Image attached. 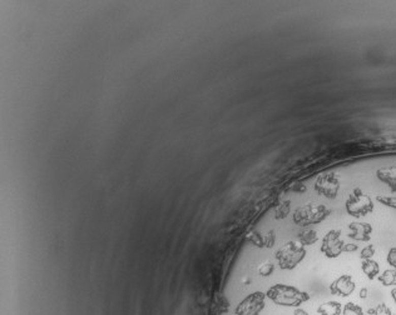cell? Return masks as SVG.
<instances>
[{"instance_id":"6da1fadb","label":"cell","mask_w":396,"mask_h":315,"mask_svg":"<svg viewBox=\"0 0 396 315\" xmlns=\"http://www.w3.org/2000/svg\"><path fill=\"white\" fill-rule=\"evenodd\" d=\"M266 300H270L277 306L284 308H300L310 300L309 293L287 284H275L265 292Z\"/></svg>"},{"instance_id":"7a4b0ae2","label":"cell","mask_w":396,"mask_h":315,"mask_svg":"<svg viewBox=\"0 0 396 315\" xmlns=\"http://www.w3.org/2000/svg\"><path fill=\"white\" fill-rule=\"evenodd\" d=\"M306 257V249L298 241H287L275 254L277 264L282 270H292Z\"/></svg>"},{"instance_id":"3957f363","label":"cell","mask_w":396,"mask_h":315,"mask_svg":"<svg viewBox=\"0 0 396 315\" xmlns=\"http://www.w3.org/2000/svg\"><path fill=\"white\" fill-rule=\"evenodd\" d=\"M330 210L324 205L309 203L306 204V205L298 206V208L293 212L292 219L296 225L306 228L310 227V225H315L324 222L326 218L330 215Z\"/></svg>"},{"instance_id":"277c9868","label":"cell","mask_w":396,"mask_h":315,"mask_svg":"<svg viewBox=\"0 0 396 315\" xmlns=\"http://www.w3.org/2000/svg\"><path fill=\"white\" fill-rule=\"evenodd\" d=\"M374 210V203L371 198L363 194L360 189H355L350 194L349 199L346 200V212L351 217L361 218L370 214Z\"/></svg>"},{"instance_id":"5b68a950","label":"cell","mask_w":396,"mask_h":315,"mask_svg":"<svg viewBox=\"0 0 396 315\" xmlns=\"http://www.w3.org/2000/svg\"><path fill=\"white\" fill-rule=\"evenodd\" d=\"M344 240L341 239V231L332 229L324 236L320 249L326 258L332 259V258L340 257L341 253L344 252Z\"/></svg>"},{"instance_id":"8992f818","label":"cell","mask_w":396,"mask_h":315,"mask_svg":"<svg viewBox=\"0 0 396 315\" xmlns=\"http://www.w3.org/2000/svg\"><path fill=\"white\" fill-rule=\"evenodd\" d=\"M339 189H340V183L336 179V177L333 175L327 174L322 175L317 179L316 184H315V190L320 194V195H324L328 199H335L338 195Z\"/></svg>"},{"instance_id":"52a82bcc","label":"cell","mask_w":396,"mask_h":315,"mask_svg":"<svg viewBox=\"0 0 396 315\" xmlns=\"http://www.w3.org/2000/svg\"><path fill=\"white\" fill-rule=\"evenodd\" d=\"M355 285L354 279L351 275H340L338 279L333 280L330 284V293L332 295H338V297H350L354 293Z\"/></svg>"},{"instance_id":"ba28073f","label":"cell","mask_w":396,"mask_h":315,"mask_svg":"<svg viewBox=\"0 0 396 315\" xmlns=\"http://www.w3.org/2000/svg\"><path fill=\"white\" fill-rule=\"evenodd\" d=\"M350 234L349 236L354 240L357 241H368L370 240L371 233H373V227L368 223H351L349 225Z\"/></svg>"},{"instance_id":"9c48e42d","label":"cell","mask_w":396,"mask_h":315,"mask_svg":"<svg viewBox=\"0 0 396 315\" xmlns=\"http://www.w3.org/2000/svg\"><path fill=\"white\" fill-rule=\"evenodd\" d=\"M317 313L320 315H341L342 305L339 301H326L324 304H320Z\"/></svg>"},{"instance_id":"30bf717a","label":"cell","mask_w":396,"mask_h":315,"mask_svg":"<svg viewBox=\"0 0 396 315\" xmlns=\"http://www.w3.org/2000/svg\"><path fill=\"white\" fill-rule=\"evenodd\" d=\"M361 269H362L363 274H365V275L370 280L375 279L376 276H379L380 266L375 260L373 259L362 260V263H361Z\"/></svg>"},{"instance_id":"8fae6325","label":"cell","mask_w":396,"mask_h":315,"mask_svg":"<svg viewBox=\"0 0 396 315\" xmlns=\"http://www.w3.org/2000/svg\"><path fill=\"white\" fill-rule=\"evenodd\" d=\"M319 240V235L315 230H306L298 234V243L305 245H312Z\"/></svg>"},{"instance_id":"7c38bea8","label":"cell","mask_w":396,"mask_h":315,"mask_svg":"<svg viewBox=\"0 0 396 315\" xmlns=\"http://www.w3.org/2000/svg\"><path fill=\"white\" fill-rule=\"evenodd\" d=\"M379 282L381 283L384 287H392L396 285V269H389V270H385L381 275L378 276Z\"/></svg>"},{"instance_id":"4fadbf2b","label":"cell","mask_w":396,"mask_h":315,"mask_svg":"<svg viewBox=\"0 0 396 315\" xmlns=\"http://www.w3.org/2000/svg\"><path fill=\"white\" fill-rule=\"evenodd\" d=\"M342 315H363V310L356 304L347 303L342 308Z\"/></svg>"},{"instance_id":"5bb4252c","label":"cell","mask_w":396,"mask_h":315,"mask_svg":"<svg viewBox=\"0 0 396 315\" xmlns=\"http://www.w3.org/2000/svg\"><path fill=\"white\" fill-rule=\"evenodd\" d=\"M368 314L369 315H392L389 306H387L386 304H384V303L379 304V305H376L375 308L369 309Z\"/></svg>"},{"instance_id":"9a60e30c","label":"cell","mask_w":396,"mask_h":315,"mask_svg":"<svg viewBox=\"0 0 396 315\" xmlns=\"http://www.w3.org/2000/svg\"><path fill=\"white\" fill-rule=\"evenodd\" d=\"M275 271V265L272 263H263L258 265L257 273L261 276H270Z\"/></svg>"},{"instance_id":"2e32d148","label":"cell","mask_w":396,"mask_h":315,"mask_svg":"<svg viewBox=\"0 0 396 315\" xmlns=\"http://www.w3.org/2000/svg\"><path fill=\"white\" fill-rule=\"evenodd\" d=\"M378 200L382 205L396 209V196H378Z\"/></svg>"},{"instance_id":"e0dca14e","label":"cell","mask_w":396,"mask_h":315,"mask_svg":"<svg viewBox=\"0 0 396 315\" xmlns=\"http://www.w3.org/2000/svg\"><path fill=\"white\" fill-rule=\"evenodd\" d=\"M374 254H375V247H374V245H368V247H365L362 250H361L360 258L362 260L371 259Z\"/></svg>"},{"instance_id":"ac0fdd59","label":"cell","mask_w":396,"mask_h":315,"mask_svg":"<svg viewBox=\"0 0 396 315\" xmlns=\"http://www.w3.org/2000/svg\"><path fill=\"white\" fill-rule=\"evenodd\" d=\"M387 263L389 265H391L392 268L396 269V247L391 248L387 253Z\"/></svg>"},{"instance_id":"d6986e66","label":"cell","mask_w":396,"mask_h":315,"mask_svg":"<svg viewBox=\"0 0 396 315\" xmlns=\"http://www.w3.org/2000/svg\"><path fill=\"white\" fill-rule=\"evenodd\" d=\"M293 315H309V313H307L306 310H303L302 308H296L295 310H293Z\"/></svg>"},{"instance_id":"ffe728a7","label":"cell","mask_w":396,"mask_h":315,"mask_svg":"<svg viewBox=\"0 0 396 315\" xmlns=\"http://www.w3.org/2000/svg\"><path fill=\"white\" fill-rule=\"evenodd\" d=\"M368 295H369L368 288H362V289L360 290V298L361 299H366V298H368Z\"/></svg>"},{"instance_id":"44dd1931","label":"cell","mask_w":396,"mask_h":315,"mask_svg":"<svg viewBox=\"0 0 396 315\" xmlns=\"http://www.w3.org/2000/svg\"><path fill=\"white\" fill-rule=\"evenodd\" d=\"M391 297H392V300H394L396 304V288H394V289L391 290Z\"/></svg>"},{"instance_id":"7402d4cb","label":"cell","mask_w":396,"mask_h":315,"mask_svg":"<svg viewBox=\"0 0 396 315\" xmlns=\"http://www.w3.org/2000/svg\"><path fill=\"white\" fill-rule=\"evenodd\" d=\"M392 315H396V314H392Z\"/></svg>"}]
</instances>
